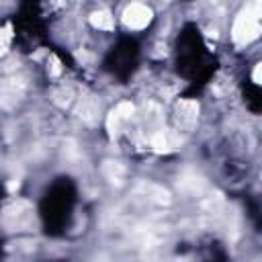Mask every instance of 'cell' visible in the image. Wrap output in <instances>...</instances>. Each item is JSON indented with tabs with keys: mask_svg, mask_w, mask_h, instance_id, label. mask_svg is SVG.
Masks as SVG:
<instances>
[{
	"mask_svg": "<svg viewBox=\"0 0 262 262\" xmlns=\"http://www.w3.org/2000/svg\"><path fill=\"white\" fill-rule=\"evenodd\" d=\"M62 72V70H60V62L54 58V66H51V76H58Z\"/></svg>",
	"mask_w": 262,
	"mask_h": 262,
	"instance_id": "5",
	"label": "cell"
},
{
	"mask_svg": "<svg viewBox=\"0 0 262 262\" xmlns=\"http://www.w3.org/2000/svg\"><path fill=\"white\" fill-rule=\"evenodd\" d=\"M90 23H92V27H96V29H104V31H111V29L115 27L113 16H111V12H107V10L92 12V14H90Z\"/></svg>",
	"mask_w": 262,
	"mask_h": 262,
	"instance_id": "3",
	"label": "cell"
},
{
	"mask_svg": "<svg viewBox=\"0 0 262 262\" xmlns=\"http://www.w3.org/2000/svg\"><path fill=\"white\" fill-rule=\"evenodd\" d=\"M260 4L258 0H254L252 4H248L242 10V14L234 23V41L240 45H246L254 41L260 33Z\"/></svg>",
	"mask_w": 262,
	"mask_h": 262,
	"instance_id": "1",
	"label": "cell"
},
{
	"mask_svg": "<svg viewBox=\"0 0 262 262\" xmlns=\"http://www.w3.org/2000/svg\"><path fill=\"white\" fill-rule=\"evenodd\" d=\"M4 37H10V33H6V35L0 33V51H2V47H4Z\"/></svg>",
	"mask_w": 262,
	"mask_h": 262,
	"instance_id": "7",
	"label": "cell"
},
{
	"mask_svg": "<svg viewBox=\"0 0 262 262\" xmlns=\"http://www.w3.org/2000/svg\"><path fill=\"white\" fill-rule=\"evenodd\" d=\"M260 68H262V66L258 64V66L254 68V74H252V78H254V82H256V84H260Z\"/></svg>",
	"mask_w": 262,
	"mask_h": 262,
	"instance_id": "6",
	"label": "cell"
},
{
	"mask_svg": "<svg viewBox=\"0 0 262 262\" xmlns=\"http://www.w3.org/2000/svg\"><path fill=\"white\" fill-rule=\"evenodd\" d=\"M152 148L158 152V154H168V152H172V144H170V139H168L164 133H158V135L154 137Z\"/></svg>",
	"mask_w": 262,
	"mask_h": 262,
	"instance_id": "4",
	"label": "cell"
},
{
	"mask_svg": "<svg viewBox=\"0 0 262 262\" xmlns=\"http://www.w3.org/2000/svg\"><path fill=\"white\" fill-rule=\"evenodd\" d=\"M152 16H154L152 8H148L144 4H131L123 12V23L129 29H144L152 23Z\"/></svg>",
	"mask_w": 262,
	"mask_h": 262,
	"instance_id": "2",
	"label": "cell"
}]
</instances>
